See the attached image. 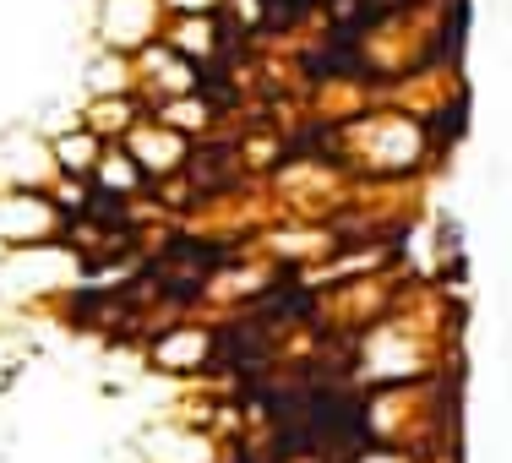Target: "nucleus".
Segmentation results:
<instances>
[{
    "instance_id": "f03ea898",
    "label": "nucleus",
    "mask_w": 512,
    "mask_h": 463,
    "mask_svg": "<svg viewBox=\"0 0 512 463\" xmlns=\"http://www.w3.org/2000/svg\"><path fill=\"white\" fill-rule=\"evenodd\" d=\"M60 153H66V164H88V158H93V142H88V137H82V142L71 137V142H66V148H60Z\"/></svg>"
},
{
    "instance_id": "f257e3e1",
    "label": "nucleus",
    "mask_w": 512,
    "mask_h": 463,
    "mask_svg": "<svg viewBox=\"0 0 512 463\" xmlns=\"http://www.w3.org/2000/svg\"><path fill=\"white\" fill-rule=\"evenodd\" d=\"M99 175H104L109 191H131V186H137V175H142V164H137V158H104Z\"/></svg>"
},
{
    "instance_id": "7ed1b4c3",
    "label": "nucleus",
    "mask_w": 512,
    "mask_h": 463,
    "mask_svg": "<svg viewBox=\"0 0 512 463\" xmlns=\"http://www.w3.org/2000/svg\"><path fill=\"white\" fill-rule=\"evenodd\" d=\"M175 6H180V11H191V17H207V11L218 6V0H175Z\"/></svg>"
}]
</instances>
